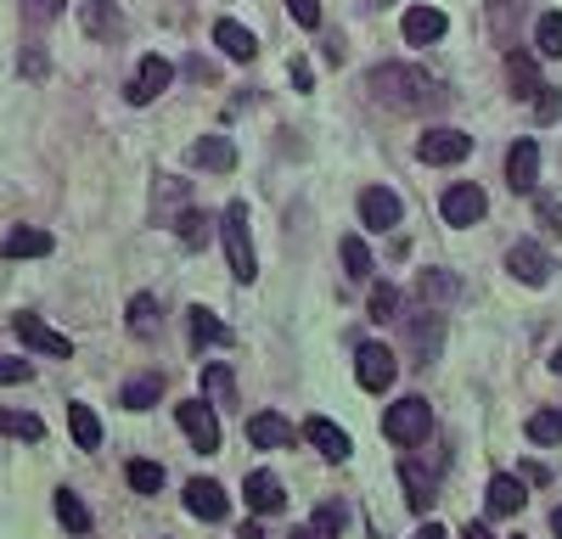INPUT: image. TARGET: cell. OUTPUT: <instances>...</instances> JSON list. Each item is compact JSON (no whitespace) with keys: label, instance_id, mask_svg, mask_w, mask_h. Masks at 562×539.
<instances>
[{"label":"cell","instance_id":"obj_1","mask_svg":"<svg viewBox=\"0 0 562 539\" xmlns=\"http://www.w3.org/2000/svg\"><path fill=\"white\" fill-rule=\"evenodd\" d=\"M366 90H372V101H383L394 113H422V108H439L445 101V85L416 62H377L366 74Z\"/></svg>","mask_w":562,"mask_h":539},{"label":"cell","instance_id":"obj_2","mask_svg":"<svg viewBox=\"0 0 562 539\" xmlns=\"http://www.w3.org/2000/svg\"><path fill=\"white\" fill-rule=\"evenodd\" d=\"M220 236H225V259H230V276L242 287L259 276V259H253V236H248V202H230L220 214Z\"/></svg>","mask_w":562,"mask_h":539},{"label":"cell","instance_id":"obj_3","mask_svg":"<svg viewBox=\"0 0 562 539\" xmlns=\"http://www.w3.org/2000/svg\"><path fill=\"white\" fill-rule=\"evenodd\" d=\"M427 427H434V411H427V399H400V404H388V416H383V433L394 438V444H422Z\"/></svg>","mask_w":562,"mask_h":539},{"label":"cell","instance_id":"obj_4","mask_svg":"<svg viewBox=\"0 0 562 539\" xmlns=\"http://www.w3.org/2000/svg\"><path fill=\"white\" fill-rule=\"evenodd\" d=\"M354 377H360V388H366V393H383V388H394V377H400V354H394L388 343H360Z\"/></svg>","mask_w":562,"mask_h":539},{"label":"cell","instance_id":"obj_5","mask_svg":"<svg viewBox=\"0 0 562 539\" xmlns=\"http://www.w3.org/2000/svg\"><path fill=\"white\" fill-rule=\"evenodd\" d=\"M170 79H175V62L170 57H141V67H136V79H129V108H147V101H158L163 90H170Z\"/></svg>","mask_w":562,"mask_h":539},{"label":"cell","instance_id":"obj_6","mask_svg":"<svg viewBox=\"0 0 562 539\" xmlns=\"http://www.w3.org/2000/svg\"><path fill=\"white\" fill-rule=\"evenodd\" d=\"M467 152H473V135H461V129H450V124L427 129L422 141H416V158H422V163H434V168H445V163H461Z\"/></svg>","mask_w":562,"mask_h":539},{"label":"cell","instance_id":"obj_7","mask_svg":"<svg viewBox=\"0 0 562 539\" xmlns=\"http://www.w3.org/2000/svg\"><path fill=\"white\" fill-rule=\"evenodd\" d=\"M12 331L23 337V349H35V354H51V360H74V343H68V331H57L46 326L40 315H17Z\"/></svg>","mask_w":562,"mask_h":539},{"label":"cell","instance_id":"obj_8","mask_svg":"<svg viewBox=\"0 0 562 539\" xmlns=\"http://www.w3.org/2000/svg\"><path fill=\"white\" fill-rule=\"evenodd\" d=\"M175 416H180L186 438H191V444L203 450V455H214V450H220V416L209 411L203 399H186V404H175Z\"/></svg>","mask_w":562,"mask_h":539},{"label":"cell","instance_id":"obj_9","mask_svg":"<svg viewBox=\"0 0 562 539\" xmlns=\"http://www.w3.org/2000/svg\"><path fill=\"white\" fill-rule=\"evenodd\" d=\"M439 209H445V225H478V220L489 214V197H484L473 180H461V186H450V191H445Z\"/></svg>","mask_w":562,"mask_h":539},{"label":"cell","instance_id":"obj_10","mask_svg":"<svg viewBox=\"0 0 562 539\" xmlns=\"http://www.w3.org/2000/svg\"><path fill=\"white\" fill-rule=\"evenodd\" d=\"M507 270H512L523 287H546V281H551V253H546L540 242H512Z\"/></svg>","mask_w":562,"mask_h":539},{"label":"cell","instance_id":"obj_11","mask_svg":"<svg viewBox=\"0 0 562 539\" xmlns=\"http://www.w3.org/2000/svg\"><path fill=\"white\" fill-rule=\"evenodd\" d=\"M405 321V337H411V349H416V365H427L439 354L445 343V315L439 310H422V315H400Z\"/></svg>","mask_w":562,"mask_h":539},{"label":"cell","instance_id":"obj_12","mask_svg":"<svg viewBox=\"0 0 562 539\" xmlns=\"http://www.w3.org/2000/svg\"><path fill=\"white\" fill-rule=\"evenodd\" d=\"M400 197H394L388 186H366L360 191V225H372V230H394L400 225Z\"/></svg>","mask_w":562,"mask_h":539},{"label":"cell","instance_id":"obj_13","mask_svg":"<svg viewBox=\"0 0 562 539\" xmlns=\"http://www.w3.org/2000/svg\"><path fill=\"white\" fill-rule=\"evenodd\" d=\"M186 512L203 517V523H220V517L230 512V500H225V489H220L214 478H191V484H186Z\"/></svg>","mask_w":562,"mask_h":539},{"label":"cell","instance_id":"obj_14","mask_svg":"<svg viewBox=\"0 0 562 539\" xmlns=\"http://www.w3.org/2000/svg\"><path fill=\"white\" fill-rule=\"evenodd\" d=\"M507 186L512 191H535L540 186V147L535 141H517L507 152Z\"/></svg>","mask_w":562,"mask_h":539},{"label":"cell","instance_id":"obj_15","mask_svg":"<svg viewBox=\"0 0 562 539\" xmlns=\"http://www.w3.org/2000/svg\"><path fill=\"white\" fill-rule=\"evenodd\" d=\"M304 438H310V444H315L326 461H349V455H354L349 433H344L338 422H326V416H310V422H304Z\"/></svg>","mask_w":562,"mask_h":539},{"label":"cell","instance_id":"obj_16","mask_svg":"<svg viewBox=\"0 0 562 539\" xmlns=\"http://www.w3.org/2000/svg\"><path fill=\"white\" fill-rule=\"evenodd\" d=\"M191 163L209 168V175H230L237 168V147H230V135H203V141H191Z\"/></svg>","mask_w":562,"mask_h":539},{"label":"cell","instance_id":"obj_17","mask_svg":"<svg viewBox=\"0 0 562 539\" xmlns=\"http://www.w3.org/2000/svg\"><path fill=\"white\" fill-rule=\"evenodd\" d=\"M484 500H489V517H517L523 500H528V489H523V478H512V472H495Z\"/></svg>","mask_w":562,"mask_h":539},{"label":"cell","instance_id":"obj_18","mask_svg":"<svg viewBox=\"0 0 562 539\" xmlns=\"http://www.w3.org/2000/svg\"><path fill=\"white\" fill-rule=\"evenodd\" d=\"M528 12V0H489V34H495V46H517V23Z\"/></svg>","mask_w":562,"mask_h":539},{"label":"cell","instance_id":"obj_19","mask_svg":"<svg viewBox=\"0 0 562 539\" xmlns=\"http://www.w3.org/2000/svg\"><path fill=\"white\" fill-rule=\"evenodd\" d=\"M445 28H450V17H445L439 7H411V12H405V40H411V46L445 40Z\"/></svg>","mask_w":562,"mask_h":539},{"label":"cell","instance_id":"obj_20","mask_svg":"<svg viewBox=\"0 0 562 539\" xmlns=\"http://www.w3.org/2000/svg\"><path fill=\"white\" fill-rule=\"evenodd\" d=\"M79 28L96 34V40H113V34L124 28V17H118L113 0H79Z\"/></svg>","mask_w":562,"mask_h":539},{"label":"cell","instance_id":"obj_21","mask_svg":"<svg viewBox=\"0 0 562 539\" xmlns=\"http://www.w3.org/2000/svg\"><path fill=\"white\" fill-rule=\"evenodd\" d=\"M214 46H220L230 62H253V57H259V40H253V34H248L242 23H230V17H220V23H214Z\"/></svg>","mask_w":562,"mask_h":539},{"label":"cell","instance_id":"obj_22","mask_svg":"<svg viewBox=\"0 0 562 539\" xmlns=\"http://www.w3.org/2000/svg\"><path fill=\"white\" fill-rule=\"evenodd\" d=\"M242 494H248L253 512H264V517L287 505V494H282V478H276V472H248V489H242Z\"/></svg>","mask_w":562,"mask_h":539},{"label":"cell","instance_id":"obj_23","mask_svg":"<svg viewBox=\"0 0 562 539\" xmlns=\"http://www.w3.org/2000/svg\"><path fill=\"white\" fill-rule=\"evenodd\" d=\"M507 79H512V96H523V101H535V96H540V85H546L528 51H507Z\"/></svg>","mask_w":562,"mask_h":539},{"label":"cell","instance_id":"obj_24","mask_svg":"<svg viewBox=\"0 0 562 539\" xmlns=\"http://www.w3.org/2000/svg\"><path fill=\"white\" fill-rule=\"evenodd\" d=\"M248 438L259 450H282V444H292V422H282L276 411H259V416H248Z\"/></svg>","mask_w":562,"mask_h":539},{"label":"cell","instance_id":"obj_25","mask_svg":"<svg viewBox=\"0 0 562 539\" xmlns=\"http://www.w3.org/2000/svg\"><path fill=\"white\" fill-rule=\"evenodd\" d=\"M57 242H51V230H35V225H23V230H12L7 242H0V253L7 259H46Z\"/></svg>","mask_w":562,"mask_h":539},{"label":"cell","instance_id":"obj_26","mask_svg":"<svg viewBox=\"0 0 562 539\" xmlns=\"http://www.w3.org/2000/svg\"><path fill=\"white\" fill-rule=\"evenodd\" d=\"M203 404L209 411L237 404V377H230V365H203Z\"/></svg>","mask_w":562,"mask_h":539},{"label":"cell","instance_id":"obj_27","mask_svg":"<svg viewBox=\"0 0 562 539\" xmlns=\"http://www.w3.org/2000/svg\"><path fill=\"white\" fill-rule=\"evenodd\" d=\"M158 326H163V315H158V298H152V292H136V298H129V331H136L141 343H152V337H158Z\"/></svg>","mask_w":562,"mask_h":539},{"label":"cell","instance_id":"obj_28","mask_svg":"<svg viewBox=\"0 0 562 539\" xmlns=\"http://www.w3.org/2000/svg\"><path fill=\"white\" fill-rule=\"evenodd\" d=\"M68 433L79 450H102V422H96L90 404H68Z\"/></svg>","mask_w":562,"mask_h":539},{"label":"cell","instance_id":"obj_29","mask_svg":"<svg viewBox=\"0 0 562 539\" xmlns=\"http://www.w3.org/2000/svg\"><path fill=\"white\" fill-rule=\"evenodd\" d=\"M455 292H461V281L445 276V270H422V276H416V298L427 303V310H434L439 298H455Z\"/></svg>","mask_w":562,"mask_h":539},{"label":"cell","instance_id":"obj_30","mask_svg":"<svg viewBox=\"0 0 562 539\" xmlns=\"http://www.w3.org/2000/svg\"><path fill=\"white\" fill-rule=\"evenodd\" d=\"M158 393H163V377H136V383H124L118 404H124V411H152Z\"/></svg>","mask_w":562,"mask_h":539},{"label":"cell","instance_id":"obj_31","mask_svg":"<svg viewBox=\"0 0 562 539\" xmlns=\"http://www.w3.org/2000/svg\"><path fill=\"white\" fill-rule=\"evenodd\" d=\"M57 523L74 528V534H90V512H85V500L74 489H57Z\"/></svg>","mask_w":562,"mask_h":539},{"label":"cell","instance_id":"obj_32","mask_svg":"<svg viewBox=\"0 0 562 539\" xmlns=\"http://www.w3.org/2000/svg\"><path fill=\"white\" fill-rule=\"evenodd\" d=\"M175 236L186 248H203L209 236H214V220L209 214H197V209H186V214H175Z\"/></svg>","mask_w":562,"mask_h":539},{"label":"cell","instance_id":"obj_33","mask_svg":"<svg viewBox=\"0 0 562 539\" xmlns=\"http://www.w3.org/2000/svg\"><path fill=\"white\" fill-rule=\"evenodd\" d=\"M191 343H197V349H203V343H230V331L214 321V310H203V303L191 310Z\"/></svg>","mask_w":562,"mask_h":539},{"label":"cell","instance_id":"obj_34","mask_svg":"<svg viewBox=\"0 0 562 539\" xmlns=\"http://www.w3.org/2000/svg\"><path fill=\"white\" fill-rule=\"evenodd\" d=\"M400 484H405V500H411V512H427V505L439 500V494H434V484H427V478H422V472H416L411 461L400 466Z\"/></svg>","mask_w":562,"mask_h":539},{"label":"cell","instance_id":"obj_35","mask_svg":"<svg viewBox=\"0 0 562 539\" xmlns=\"http://www.w3.org/2000/svg\"><path fill=\"white\" fill-rule=\"evenodd\" d=\"M186 191H191L186 180H175V175H163V180H158V220H175V209L186 214Z\"/></svg>","mask_w":562,"mask_h":539},{"label":"cell","instance_id":"obj_36","mask_svg":"<svg viewBox=\"0 0 562 539\" xmlns=\"http://www.w3.org/2000/svg\"><path fill=\"white\" fill-rule=\"evenodd\" d=\"M7 433L28 438V444H40V438H46V422H40V416H23V411H0V438H7Z\"/></svg>","mask_w":562,"mask_h":539},{"label":"cell","instance_id":"obj_37","mask_svg":"<svg viewBox=\"0 0 562 539\" xmlns=\"http://www.w3.org/2000/svg\"><path fill=\"white\" fill-rule=\"evenodd\" d=\"M344 270H349V281H372V253L360 236H344Z\"/></svg>","mask_w":562,"mask_h":539},{"label":"cell","instance_id":"obj_38","mask_svg":"<svg viewBox=\"0 0 562 539\" xmlns=\"http://www.w3.org/2000/svg\"><path fill=\"white\" fill-rule=\"evenodd\" d=\"M124 478H129V489H136V494H158L163 489V466L158 461H129Z\"/></svg>","mask_w":562,"mask_h":539},{"label":"cell","instance_id":"obj_39","mask_svg":"<svg viewBox=\"0 0 562 539\" xmlns=\"http://www.w3.org/2000/svg\"><path fill=\"white\" fill-rule=\"evenodd\" d=\"M535 51H540V57H562V12H546V17H540Z\"/></svg>","mask_w":562,"mask_h":539},{"label":"cell","instance_id":"obj_40","mask_svg":"<svg viewBox=\"0 0 562 539\" xmlns=\"http://www.w3.org/2000/svg\"><path fill=\"white\" fill-rule=\"evenodd\" d=\"M528 438L535 444H562V411H535L528 416Z\"/></svg>","mask_w":562,"mask_h":539},{"label":"cell","instance_id":"obj_41","mask_svg":"<svg viewBox=\"0 0 562 539\" xmlns=\"http://www.w3.org/2000/svg\"><path fill=\"white\" fill-rule=\"evenodd\" d=\"M372 321H400V287H372Z\"/></svg>","mask_w":562,"mask_h":539},{"label":"cell","instance_id":"obj_42","mask_svg":"<svg viewBox=\"0 0 562 539\" xmlns=\"http://www.w3.org/2000/svg\"><path fill=\"white\" fill-rule=\"evenodd\" d=\"M62 12H68V0H23V17L35 23V28H46V23H57Z\"/></svg>","mask_w":562,"mask_h":539},{"label":"cell","instance_id":"obj_43","mask_svg":"<svg viewBox=\"0 0 562 539\" xmlns=\"http://www.w3.org/2000/svg\"><path fill=\"white\" fill-rule=\"evenodd\" d=\"M535 118H540V124L562 118V90H557V85H540V96H535Z\"/></svg>","mask_w":562,"mask_h":539},{"label":"cell","instance_id":"obj_44","mask_svg":"<svg viewBox=\"0 0 562 539\" xmlns=\"http://www.w3.org/2000/svg\"><path fill=\"white\" fill-rule=\"evenodd\" d=\"M35 377V365L28 360H12V354H0V388H12V383H28Z\"/></svg>","mask_w":562,"mask_h":539},{"label":"cell","instance_id":"obj_45","mask_svg":"<svg viewBox=\"0 0 562 539\" xmlns=\"http://www.w3.org/2000/svg\"><path fill=\"white\" fill-rule=\"evenodd\" d=\"M287 12L299 28H321V0H287Z\"/></svg>","mask_w":562,"mask_h":539},{"label":"cell","instance_id":"obj_46","mask_svg":"<svg viewBox=\"0 0 562 539\" xmlns=\"http://www.w3.org/2000/svg\"><path fill=\"white\" fill-rule=\"evenodd\" d=\"M344 528V505H321L315 512V534H338Z\"/></svg>","mask_w":562,"mask_h":539},{"label":"cell","instance_id":"obj_47","mask_svg":"<svg viewBox=\"0 0 562 539\" xmlns=\"http://www.w3.org/2000/svg\"><path fill=\"white\" fill-rule=\"evenodd\" d=\"M186 74H191V79H214V67H209L203 57H191V62H186Z\"/></svg>","mask_w":562,"mask_h":539},{"label":"cell","instance_id":"obj_48","mask_svg":"<svg viewBox=\"0 0 562 539\" xmlns=\"http://www.w3.org/2000/svg\"><path fill=\"white\" fill-rule=\"evenodd\" d=\"M411 539H450V534H445V528H439V523H422V528H416V534H411Z\"/></svg>","mask_w":562,"mask_h":539},{"label":"cell","instance_id":"obj_49","mask_svg":"<svg viewBox=\"0 0 562 539\" xmlns=\"http://www.w3.org/2000/svg\"><path fill=\"white\" fill-rule=\"evenodd\" d=\"M461 539H495V534H489L484 523H467V528H461Z\"/></svg>","mask_w":562,"mask_h":539},{"label":"cell","instance_id":"obj_50","mask_svg":"<svg viewBox=\"0 0 562 539\" xmlns=\"http://www.w3.org/2000/svg\"><path fill=\"white\" fill-rule=\"evenodd\" d=\"M237 539H271V534H264V528H259V523H248V528H242V534H237Z\"/></svg>","mask_w":562,"mask_h":539},{"label":"cell","instance_id":"obj_51","mask_svg":"<svg viewBox=\"0 0 562 539\" xmlns=\"http://www.w3.org/2000/svg\"><path fill=\"white\" fill-rule=\"evenodd\" d=\"M551 539H562V505H557V512H551Z\"/></svg>","mask_w":562,"mask_h":539},{"label":"cell","instance_id":"obj_52","mask_svg":"<svg viewBox=\"0 0 562 539\" xmlns=\"http://www.w3.org/2000/svg\"><path fill=\"white\" fill-rule=\"evenodd\" d=\"M292 539H321L315 528H292Z\"/></svg>","mask_w":562,"mask_h":539},{"label":"cell","instance_id":"obj_53","mask_svg":"<svg viewBox=\"0 0 562 539\" xmlns=\"http://www.w3.org/2000/svg\"><path fill=\"white\" fill-rule=\"evenodd\" d=\"M551 371H557V377H562V349H551Z\"/></svg>","mask_w":562,"mask_h":539}]
</instances>
